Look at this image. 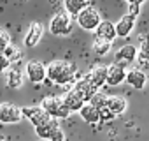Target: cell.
<instances>
[{"instance_id":"6da1fadb","label":"cell","mask_w":149,"mask_h":141,"mask_svg":"<svg viewBox=\"0 0 149 141\" xmlns=\"http://www.w3.org/2000/svg\"><path fill=\"white\" fill-rule=\"evenodd\" d=\"M76 73V65L65 60H53L49 65H46V80L54 85H74Z\"/></svg>"},{"instance_id":"7a4b0ae2","label":"cell","mask_w":149,"mask_h":141,"mask_svg":"<svg viewBox=\"0 0 149 141\" xmlns=\"http://www.w3.org/2000/svg\"><path fill=\"white\" fill-rule=\"evenodd\" d=\"M40 108H42L49 116H53V118H56V120L68 118V115H70V111H68V108L65 106L63 99H61V97H54V95L44 97L42 102H40Z\"/></svg>"},{"instance_id":"3957f363","label":"cell","mask_w":149,"mask_h":141,"mask_svg":"<svg viewBox=\"0 0 149 141\" xmlns=\"http://www.w3.org/2000/svg\"><path fill=\"white\" fill-rule=\"evenodd\" d=\"M76 21H77L79 28H83V30H86V32H95L97 27L100 25L102 18H100L98 9L88 4V6L76 16Z\"/></svg>"},{"instance_id":"277c9868","label":"cell","mask_w":149,"mask_h":141,"mask_svg":"<svg viewBox=\"0 0 149 141\" xmlns=\"http://www.w3.org/2000/svg\"><path fill=\"white\" fill-rule=\"evenodd\" d=\"M21 120H23L21 108L14 106L11 102H2L0 104V123L14 125V123H19Z\"/></svg>"},{"instance_id":"5b68a950","label":"cell","mask_w":149,"mask_h":141,"mask_svg":"<svg viewBox=\"0 0 149 141\" xmlns=\"http://www.w3.org/2000/svg\"><path fill=\"white\" fill-rule=\"evenodd\" d=\"M25 74L33 85H40L46 81V65L40 60H30L25 67Z\"/></svg>"},{"instance_id":"8992f818","label":"cell","mask_w":149,"mask_h":141,"mask_svg":"<svg viewBox=\"0 0 149 141\" xmlns=\"http://www.w3.org/2000/svg\"><path fill=\"white\" fill-rule=\"evenodd\" d=\"M49 32L53 35H68L70 34V16L67 13H56L49 21Z\"/></svg>"},{"instance_id":"52a82bcc","label":"cell","mask_w":149,"mask_h":141,"mask_svg":"<svg viewBox=\"0 0 149 141\" xmlns=\"http://www.w3.org/2000/svg\"><path fill=\"white\" fill-rule=\"evenodd\" d=\"M21 113H23V118H26L33 127L42 125L44 122H47L51 118L40 106H25V108H21Z\"/></svg>"},{"instance_id":"ba28073f","label":"cell","mask_w":149,"mask_h":141,"mask_svg":"<svg viewBox=\"0 0 149 141\" xmlns=\"http://www.w3.org/2000/svg\"><path fill=\"white\" fill-rule=\"evenodd\" d=\"M137 60V46L135 44H125L116 51V63H119L121 67H128Z\"/></svg>"},{"instance_id":"9c48e42d","label":"cell","mask_w":149,"mask_h":141,"mask_svg":"<svg viewBox=\"0 0 149 141\" xmlns=\"http://www.w3.org/2000/svg\"><path fill=\"white\" fill-rule=\"evenodd\" d=\"M125 78H126V69L125 67H121L116 62L107 65V80H105L107 87H119L121 83H125Z\"/></svg>"},{"instance_id":"30bf717a","label":"cell","mask_w":149,"mask_h":141,"mask_svg":"<svg viewBox=\"0 0 149 141\" xmlns=\"http://www.w3.org/2000/svg\"><path fill=\"white\" fill-rule=\"evenodd\" d=\"M42 37H44V25L39 23V21H35V23H32V25L28 27L23 42H25L26 48H35V46L42 41Z\"/></svg>"},{"instance_id":"8fae6325","label":"cell","mask_w":149,"mask_h":141,"mask_svg":"<svg viewBox=\"0 0 149 141\" xmlns=\"http://www.w3.org/2000/svg\"><path fill=\"white\" fill-rule=\"evenodd\" d=\"M125 81H126L132 88L142 90V88L146 87V83H147V74H146V70H142V69H139V67H133V69L126 70Z\"/></svg>"},{"instance_id":"7c38bea8","label":"cell","mask_w":149,"mask_h":141,"mask_svg":"<svg viewBox=\"0 0 149 141\" xmlns=\"http://www.w3.org/2000/svg\"><path fill=\"white\" fill-rule=\"evenodd\" d=\"M61 99H63V102H65V106L68 108L70 113H77V111L84 106V102H86V101L83 99V95H81L76 88H70Z\"/></svg>"},{"instance_id":"4fadbf2b","label":"cell","mask_w":149,"mask_h":141,"mask_svg":"<svg viewBox=\"0 0 149 141\" xmlns=\"http://www.w3.org/2000/svg\"><path fill=\"white\" fill-rule=\"evenodd\" d=\"M135 21H137V18H133V16H130V14L121 16L119 21L114 25V28H116V35L121 37V39L128 37V35L133 32V28H135Z\"/></svg>"},{"instance_id":"5bb4252c","label":"cell","mask_w":149,"mask_h":141,"mask_svg":"<svg viewBox=\"0 0 149 141\" xmlns=\"http://www.w3.org/2000/svg\"><path fill=\"white\" fill-rule=\"evenodd\" d=\"M72 88H76V90L83 95V99H84L86 102H88V101L91 99V95L98 90V88H97V87L86 78V76H83L81 80H76V81H74V87H72Z\"/></svg>"},{"instance_id":"9a60e30c","label":"cell","mask_w":149,"mask_h":141,"mask_svg":"<svg viewBox=\"0 0 149 141\" xmlns=\"http://www.w3.org/2000/svg\"><path fill=\"white\" fill-rule=\"evenodd\" d=\"M77 113H79L81 118H83L86 123H90V125H98V123H100V111H98L93 104H90V102H84V106H83Z\"/></svg>"},{"instance_id":"2e32d148","label":"cell","mask_w":149,"mask_h":141,"mask_svg":"<svg viewBox=\"0 0 149 141\" xmlns=\"http://www.w3.org/2000/svg\"><path fill=\"white\" fill-rule=\"evenodd\" d=\"M86 78L100 90V88L105 85V80H107V67H105V65H95L90 73L86 74Z\"/></svg>"},{"instance_id":"e0dca14e","label":"cell","mask_w":149,"mask_h":141,"mask_svg":"<svg viewBox=\"0 0 149 141\" xmlns=\"http://www.w3.org/2000/svg\"><path fill=\"white\" fill-rule=\"evenodd\" d=\"M58 129H60L58 120L51 116L47 122H44L42 125H37V127H35V134H37L39 139H49V137L53 136V132L58 130Z\"/></svg>"},{"instance_id":"ac0fdd59","label":"cell","mask_w":149,"mask_h":141,"mask_svg":"<svg viewBox=\"0 0 149 141\" xmlns=\"http://www.w3.org/2000/svg\"><path fill=\"white\" fill-rule=\"evenodd\" d=\"M126 108H128V102H126V99L123 95H111V97H107V109L111 113H114L116 116L123 115L126 111Z\"/></svg>"},{"instance_id":"d6986e66","label":"cell","mask_w":149,"mask_h":141,"mask_svg":"<svg viewBox=\"0 0 149 141\" xmlns=\"http://www.w3.org/2000/svg\"><path fill=\"white\" fill-rule=\"evenodd\" d=\"M95 35L100 37V39H105V41H109V42H112V41L118 37L112 21H100V25H98L97 30H95Z\"/></svg>"},{"instance_id":"ffe728a7","label":"cell","mask_w":149,"mask_h":141,"mask_svg":"<svg viewBox=\"0 0 149 141\" xmlns=\"http://www.w3.org/2000/svg\"><path fill=\"white\" fill-rule=\"evenodd\" d=\"M88 6L86 0H63V7H65V13L72 18H76L84 7Z\"/></svg>"},{"instance_id":"44dd1931","label":"cell","mask_w":149,"mask_h":141,"mask_svg":"<svg viewBox=\"0 0 149 141\" xmlns=\"http://www.w3.org/2000/svg\"><path fill=\"white\" fill-rule=\"evenodd\" d=\"M7 87L9 88H19L23 87V73L18 69H7Z\"/></svg>"},{"instance_id":"7402d4cb","label":"cell","mask_w":149,"mask_h":141,"mask_svg":"<svg viewBox=\"0 0 149 141\" xmlns=\"http://www.w3.org/2000/svg\"><path fill=\"white\" fill-rule=\"evenodd\" d=\"M2 53H4V56H6V58L11 62V65L18 63V62L23 58V53H21V49H19L18 46H14L13 42H11V44H9V46H7V48L2 51Z\"/></svg>"},{"instance_id":"603a6c76","label":"cell","mask_w":149,"mask_h":141,"mask_svg":"<svg viewBox=\"0 0 149 141\" xmlns=\"http://www.w3.org/2000/svg\"><path fill=\"white\" fill-rule=\"evenodd\" d=\"M111 48H112V42H109L105 39H100V37H95V41H93V53L95 55L104 56L111 51Z\"/></svg>"},{"instance_id":"cb8c5ba5","label":"cell","mask_w":149,"mask_h":141,"mask_svg":"<svg viewBox=\"0 0 149 141\" xmlns=\"http://www.w3.org/2000/svg\"><path fill=\"white\" fill-rule=\"evenodd\" d=\"M107 97H109V95H105L104 92L97 90V92L91 95V99H90L88 102H90V104H93L97 109H102V108H105V106H107Z\"/></svg>"},{"instance_id":"d4e9b609","label":"cell","mask_w":149,"mask_h":141,"mask_svg":"<svg viewBox=\"0 0 149 141\" xmlns=\"http://www.w3.org/2000/svg\"><path fill=\"white\" fill-rule=\"evenodd\" d=\"M9 44H11V35H9V32H6L4 28H0V53H2Z\"/></svg>"},{"instance_id":"484cf974","label":"cell","mask_w":149,"mask_h":141,"mask_svg":"<svg viewBox=\"0 0 149 141\" xmlns=\"http://www.w3.org/2000/svg\"><path fill=\"white\" fill-rule=\"evenodd\" d=\"M140 7H142V4H137V2H130V4H128V13H126V14H130V16L137 18V16L140 14Z\"/></svg>"},{"instance_id":"4316f807","label":"cell","mask_w":149,"mask_h":141,"mask_svg":"<svg viewBox=\"0 0 149 141\" xmlns=\"http://www.w3.org/2000/svg\"><path fill=\"white\" fill-rule=\"evenodd\" d=\"M98 111H100V122H109V120H114V118H116V115L111 113V111L107 109V106L102 108V109H98Z\"/></svg>"},{"instance_id":"83f0119b","label":"cell","mask_w":149,"mask_h":141,"mask_svg":"<svg viewBox=\"0 0 149 141\" xmlns=\"http://www.w3.org/2000/svg\"><path fill=\"white\" fill-rule=\"evenodd\" d=\"M9 67H11V62L4 56V53H0V74H2V73H7Z\"/></svg>"},{"instance_id":"f1b7e54d","label":"cell","mask_w":149,"mask_h":141,"mask_svg":"<svg viewBox=\"0 0 149 141\" xmlns=\"http://www.w3.org/2000/svg\"><path fill=\"white\" fill-rule=\"evenodd\" d=\"M49 141H65V132H63L61 129L54 130V132H53V136L49 137Z\"/></svg>"},{"instance_id":"f546056e","label":"cell","mask_w":149,"mask_h":141,"mask_svg":"<svg viewBox=\"0 0 149 141\" xmlns=\"http://www.w3.org/2000/svg\"><path fill=\"white\" fill-rule=\"evenodd\" d=\"M126 2H128V4H130V2H137V4H142L144 0H126Z\"/></svg>"},{"instance_id":"4dcf8cb0","label":"cell","mask_w":149,"mask_h":141,"mask_svg":"<svg viewBox=\"0 0 149 141\" xmlns=\"http://www.w3.org/2000/svg\"><path fill=\"white\" fill-rule=\"evenodd\" d=\"M0 141H6V136L4 134H0Z\"/></svg>"},{"instance_id":"1f68e13d","label":"cell","mask_w":149,"mask_h":141,"mask_svg":"<svg viewBox=\"0 0 149 141\" xmlns=\"http://www.w3.org/2000/svg\"><path fill=\"white\" fill-rule=\"evenodd\" d=\"M40 141H49V139H40Z\"/></svg>"},{"instance_id":"d6a6232c","label":"cell","mask_w":149,"mask_h":141,"mask_svg":"<svg viewBox=\"0 0 149 141\" xmlns=\"http://www.w3.org/2000/svg\"><path fill=\"white\" fill-rule=\"evenodd\" d=\"M86 2H88V0H86Z\"/></svg>"}]
</instances>
